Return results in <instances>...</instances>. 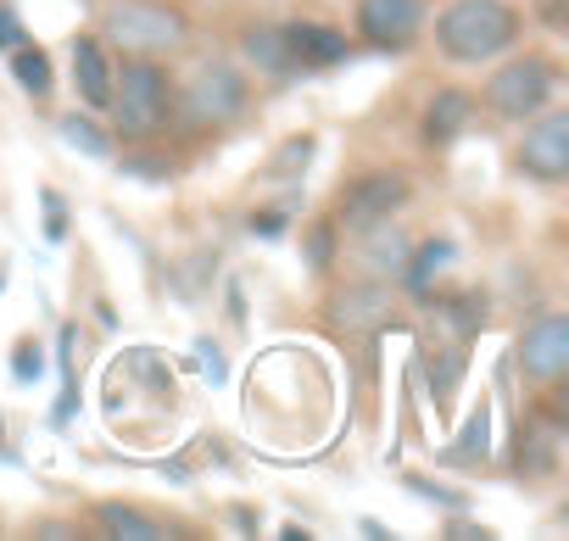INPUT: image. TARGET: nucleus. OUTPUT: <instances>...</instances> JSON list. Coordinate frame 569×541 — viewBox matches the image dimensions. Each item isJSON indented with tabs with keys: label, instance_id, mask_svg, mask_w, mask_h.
<instances>
[{
	"label": "nucleus",
	"instance_id": "obj_19",
	"mask_svg": "<svg viewBox=\"0 0 569 541\" xmlns=\"http://www.w3.org/2000/svg\"><path fill=\"white\" fill-rule=\"evenodd\" d=\"M447 262H452V240H425L419 257H413V268H408V297L430 302V274H436V268H447Z\"/></svg>",
	"mask_w": 569,
	"mask_h": 541
},
{
	"label": "nucleus",
	"instance_id": "obj_16",
	"mask_svg": "<svg viewBox=\"0 0 569 541\" xmlns=\"http://www.w3.org/2000/svg\"><path fill=\"white\" fill-rule=\"evenodd\" d=\"M363 234V262L375 268V274L386 280V274H402V268H408V240L391 229V218H380V223H369V229H358Z\"/></svg>",
	"mask_w": 569,
	"mask_h": 541
},
{
	"label": "nucleus",
	"instance_id": "obj_10",
	"mask_svg": "<svg viewBox=\"0 0 569 541\" xmlns=\"http://www.w3.org/2000/svg\"><path fill=\"white\" fill-rule=\"evenodd\" d=\"M284 40H291V51H297L302 73H319V68H336V62H347V57H352V46H347V34H341V29H330V23H308V18L284 23Z\"/></svg>",
	"mask_w": 569,
	"mask_h": 541
},
{
	"label": "nucleus",
	"instance_id": "obj_1",
	"mask_svg": "<svg viewBox=\"0 0 569 541\" xmlns=\"http://www.w3.org/2000/svg\"><path fill=\"white\" fill-rule=\"evenodd\" d=\"M519 40V12L508 0H452L436 18V46L452 62H491Z\"/></svg>",
	"mask_w": 569,
	"mask_h": 541
},
{
	"label": "nucleus",
	"instance_id": "obj_9",
	"mask_svg": "<svg viewBox=\"0 0 569 541\" xmlns=\"http://www.w3.org/2000/svg\"><path fill=\"white\" fill-rule=\"evenodd\" d=\"M519 363H525V374L536 385H558L563 369H569V319L552 313V319L530 324L525 341H519Z\"/></svg>",
	"mask_w": 569,
	"mask_h": 541
},
{
	"label": "nucleus",
	"instance_id": "obj_20",
	"mask_svg": "<svg viewBox=\"0 0 569 541\" xmlns=\"http://www.w3.org/2000/svg\"><path fill=\"white\" fill-rule=\"evenodd\" d=\"M96 519H101L107 535H129V541H162V535H168L162 524H151V519H140L134 508H118V502L96 508Z\"/></svg>",
	"mask_w": 569,
	"mask_h": 541
},
{
	"label": "nucleus",
	"instance_id": "obj_27",
	"mask_svg": "<svg viewBox=\"0 0 569 541\" xmlns=\"http://www.w3.org/2000/svg\"><path fill=\"white\" fill-rule=\"evenodd\" d=\"M308 157H313V140L302 134V140H291V146L279 151V162H273V168H279V173H297V168H308Z\"/></svg>",
	"mask_w": 569,
	"mask_h": 541
},
{
	"label": "nucleus",
	"instance_id": "obj_25",
	"mask_svg": "<svg viewBox=\"0 0 569 541\" xmlns=\"http://www.w3.org/2000/svg\"><path fill=\"white\" fill-rule=\"evenodd\" d=\"M40 201H46V240H62L68 234V201L57 190H46Z\"/></svg>",
	"mask_w": 569,
	"mask_h": 541
},
{
	"label": "nucleus",
	"instance_id": "obj_5",
	"mask_svg": "<svg viewBox=\"0 0 569 541\" xmlns=\"http://www.w3.org/2000/svg\"><path fill=\"white\" fill-rule=\"evenodd\" d=\"M179 112L190 129H212V123H234L246 112V73L229 62H201L190 73V84L179 90Z\"/></svg>",
	"mask_w": 569,
	"mask_h": 541
},
{
	"label": "nucleus",
	"instance_id": "obj_17",
	"mask_svg": "<svg viewBox=\"0 0 569 541\" xmlns=\"http://www.w3.org/2000/svg\"><path fill=\"white\" fill-rule=\"evenodd\" d=\"M463 358H469V347H436V363H430V397H436V413L452 408L458 380H463Z\"/></svg>",
	"mask_w": 569,
	"mask_h": 541
},
{
	"label": "nucleus",
	"instance_id": "obj_28",
	"mask_svg": "<svg viewBox=\"0 0 569 541\" xmlns=\"http://www.w3.org/2000/svg\"><path fill=\"white\" fill-rule=\"evenodd\" d=\"M18 46H23V23H18V12L0 7V51H18Z\"/></svg>",
	"mask_w": 569,
	"mask_h": 541
},
{
	"label": "nucleus",
	"instance_id": "obj_15",
	"mask_svg": "<svg viewBox=\"0 0 569 541\" xmlns=\"http://www.w3.org/2000/svg\"><path fill=\"white\" fill-rule=\"evenodd\" d=\"M469 123H475V96H469V90H441V96L430 101V112H425V140H430V146H447V140H458Z\"/></svg>",
	"mask_w": 569,
	"mask_h": 541
},
{
	"label": "nucleus",
	"instance_id": "obj_12",
	"mask_svg": "<svg viewBox=\"0 0 569 541\" xmlns=\"http://www.w3.org/2000/svg\"><path fill=\"white\" fill-rule=\"evenodd\" d=\"M240 51H246V62L262 68L268 79H297V73H302L291 40H284V23H251V29L240 34Z\"/></svg>",
	"mask_w": 569,
	"mask_h": 541
},
{
	"label": "nucleus",
	"instance_id": "obj_29",
	"mask_svg": "<svg viewBox=\"0 0 569 541\" xmlns=\"http://www.w3.org/2000/svg\"><path fill=\"white\" fill-rule=\"evenodd\" d=\"M541 18H547V29H552V34H563V29H569V7H563V0H547Z\"/></svg>",
	"mask_w": 569,
	"mask_h": 541
},
{
	"label": "nucleus",
	"instance_id": "obj_18",
	"mask_svg": "<svg viewBox=\"0 0 569 541\" xmlns=\"http://www.w3.org/2000/svg\"><path fill=\"white\" fill-rule=\"evenodd\" d=\"M57 134L73 146V151H84V157H96V162H107L112 157V134L101 129V123H90L84 112H68L62 123H57Z\"/></svg>",
	"mask_w": 569,
	"mask_h": 541
},
{
	"label": "nucleus",
	"instance_id": "obj_26",
	"mask_svg": "<svg viewBox=\"0 0 569 541\" xmlns=\"http://www.w3.org/2000/svg\"><path fill=\"white\" fill-rule=\"evenodd\" d=\"M408 485H413L419 497L441 502V508H463V491H452V485H436V480H419V474H408Z\"/></svg>",
	"mask_w": 569,
	"mask_h": 541
},
{
	"label": "nucleus",
	"instance_id": "obj_31",
	"mask_svg": "<svg viewBox=\"0 0 569 541\" xmlns=\"http://www.w3.org/2000/svg\"><path fill=\"white\" fill-rule=\"evenodd\" d=\"M251 229H257V234H279V229H284V212H257Z\"/></svg>",
	"mask_w": 569,
	"mask_h": 541
},
{
	"label": "nucleus",
	"instance_id": "obj_4",
	"mask_svg": "<svg viewBox=\"0 0 569 541\" xmlns=\"http://www.w3.org/2000/svg\"><path fill=\"white\" fill-rule=\"evenodd\" d=\"M552 84H558V68L547 57H513L486 79V107L497 118L519 123V118H536L552 101Z\"/></svg>",
	"mask_w": 569,
	"mask_h": 541
},
{
	"label": "nucleus",
	"instance_id": "obj_22",
	"mask_svg": "<svg viewBox=\"0 0 569 541\" xmlns=\"http://www.w3.org/2000/svg\"><path fill=\"white\" fill-rule=\"evenodd\" d=\"M486 441H491V413H486V408H475V413H469V424H463L458 452H463V458H475V452L486 458Z\"/></svg>",
	"mask_w": 569,
	"mask_h": 541
},
{
	"label": "nucleus",
	"instance_id": "obj_8",
	"mask_svg": "<svg viewBox=\"0 0 569 541\" xmlns=\"http://www.w3.org/2000/svg\"><path fill=\"white\" fill-rule=\"evenodd\" d=\"M402 201H408V179H402V173H391V168L363 173V179H352L347 196H341V223H347V229H369V223L391 218Z\"/></svg>",
	"mask_w": 569,
	"mask_h": 541
},
{
	"label": "nucleus",
	"instance_id": "obj_14",
	"mask_svg": "<svg viewBox=\"0 0 569 541\" xmlns=\"http://www.w3.org/2000/svg\"><path fill=\"white\" fill-rule=\"evenodd\" d=\"M480 324H486V297H475V291H463V297H447V302H436V347H469L475 335H480Z\"/></svg>",
	"mask_w": 569,
	"mask_h": 541
},
{
	"label": "nucleus",
	"instance_id": "obj_24",
	"mask_svg": "<svg viewBox=\"0 0 569 541\" xmlns=\"http://www.w3.org/2000/svg\"><path fill=\"white\" fill-rule=\"evenodd\" d=\"M330 257H336V223H319L308 234V268H330Z\"/></svg>",
	"mask_w": 569,
	"mask_h": 541
},
{
	"label": "nucleus",
	"instance_id": "obj_2",
	"mask_svg": "<svg viewBox=\"0 0 569 541\" xmlns=\"http://www.w3.org/2000/svg\"><path fill=\"white\" fill-rule=\"evenodd\" d=\"M112 129L123 140H151L168 129L173 118V90H168V73L151 62V57H129L123 68H112Z\"/></svg>",
	"mask_w": 569,
	"mask_h": 541
},
{
	"label": "nucleus",
	"instance_id": "obj_7",
	"mask_svg": "<svg viewBox=\"0 0 569 541\" xmlns=\"http://www.w3.org/2000/svg\"><path fill=\"white\" fill-rule=\"evenodd\" d=\"M519 168L541 184L569 179V112H547V107L536 112V123L519 140Z\"/></svg>",
	"mask_w": 569,
	"mask_h": 541
},
{
	"label": "nucleus",
	"instance_id": "obj_3",
	"mask_svg": "<svg viewBox=\"0 0 569 541\" xmlns=\"http://www.w3.org/2000/svg\"><path fill=\"white\" fill-rule=\"evenodd\" d=\"M190 34L184 12L168 0H112L107 7V40L134 51V57H157V51H179Z\"/></svg>",
	"mask_w": 569,
	"mask_h": 541
},
{
	"label": "nucleus",
	"instance_id": "obj_23",
	"mask_svg": "<svg viewBox=\"0 0 569 541\" xmlns=\"http://www.w3.org/2000/svg\"><path fill=\"white\" fill-rule=\"evenodd\" d=\"M40 369H46V352H40L34 341H18V347H12V374H18L23 385H34Z\"/></svg>",
	"mask_w": 569,
	"mask_h": 541
},
{
	"label": "nucleus",
	"instance_id": "obj_6",
	"mask_svg": "<svg viewBox=\"0 0 569 541\" xmlns=\"http://www.w3.org/2000/svg\"><path fill=\"white\" fill-rule=\"evenodd\" d=\"M358 34L386 57L408 51L425 34V0H358Z\"/></svg>",
	"mask_w": 569,
	"mask_h": 541
},
{
	"label": "nucleus",
	"instance_id": "obj_30",
	"mask_svg": "<svg viewBox=\"0 0 569 541\" xmlns=\"http://www.w3.org/2000/svg\"><path fill=\"white\" fill-rule=\"evenodd\" d=\"M196 352H201V363H207V369H212V380H223V352H218V347H212V341H207V335H201V341H196Z\"/></svg>",
	"mask_w": 569,
	"mask_h": 541
},
{
	"label": "nucleus",
	"instance_id": "obj_21",
	"mask_svg": "<svg viewBox=\"0 0 569 541\" xmlns=\"http://www.w3.org/2000/svg\"><path fill=\"white\" fill-rule=\"evenodd\" d=\"M12 79L29 90V96H51V57L40 46H18L12 51Z\"/></svg>",
	"mask_w": 569,
	"mask_h": 541
},
{
	"label": "nucleus",
	"instance_id": "obj_13",
	"mask_svg": "<svg viewBox=\"0 0 569 541\" xmlns=\"http://www.w3.org/2000/svg\"><path fill=\"white\" fill-rule=\"evenodd\" d=\"M73 84H79L84 107L107 112V101H112V62H107L96 34H73Z\"/></svg>",
	"mask_w": 569,
	"mask_h": 541
},
{
	"label": "nucleus",
	"instance_id": "obj_11",
	"mask_svg": "<svg viewBox=\"0 0 569 541\" xmlns=\"http://www.w3.org/2000/svg\"><path fill=\"white\" fill-rule=\"evenodd\" d=\"M330 319H336L347 335L386 330V324H391V291H386V285H352V291L330 297Z\"/></svg>",
	"mask_w": 569,
	"mask_h": 541
}]
</instances>
